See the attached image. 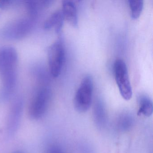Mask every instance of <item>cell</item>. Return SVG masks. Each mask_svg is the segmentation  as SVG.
<instances>
[{
	"mask_svg": "<svg viewBox=\"0 0 153 153\" xmlns=\"http://www.w3.org/2000/svg\"><path fill=\"white\" fill-rule=\"evenodd\" d=\"M51 98L50 89L41 88L36 93L31 101L29 108L30 117L34 120H38L46 112Z\"/></svg>",
	"mask_w": 153,
	"mask_h": 153,
	"instance_id": "7a4b0ae2",
	"label": "cell"
},
{
	"mask_svg": "<svg viewBox=\"0 0 153 153\" xmlns=\"http://www.w3.org/2000/svg\"><path fill=\"white\" fill-rule=\"evenodd\" d=\"M93 91V81L89 75L82 79L74 98L75 109L79 113L86 112L91 106Z\"/></svg>",
	"mask_w": 153,
	"mask_h": 153,
	"instance_id": "6da1fadb",
	"label": "cell"
},
{
	"mask_svg": "<svg viewBox=\"0 0 153 153\" xmlns=\"http://www.w3.org/2000/svg\"><path fill=\"white\" fill-rule=\"evenodd\" d=\"M62 6L64 19L74 27L77 26V12L75 3L70 1H63Z\"/></svg>",
	"mask_w": 153,
	"mask_h": 153,
	"instance_id": "52a82bcc",
	"label": "cell"
},
{
	"mask_svg": "<svg viewBox=\"0 0 153 153\" xmlns=\"http://www.w3.org/2000/svg\"><path fill=\"white\" fill-rule=\"evenodd\" d=\"M115 80L120 94L125 100L128 101L132 97V92L128 75L126 63L122 59L116 61L114 65Z\"/></svg>",
	"mask_w": 153,
	"mask_h": 153,
	"instance_id": "3957f363",
	"label": "cell"
},
{
	"mask_svg": "<svg viewBox=\"0 0 153 153\" xmlns=\"http://www.w3.org/2000/svg\"><path fill=\"white\" fill-rule=\"evenodd\" d=\"M138 102V114L150 117L153 111V103L151 99L146 96H141L139 98Z\"/></svg>",
	"mask_w": 153,
	"mask_h": 153,
	"instance_id": "9c48e42d",
	"label": "cell"
},
{
	"mask_svg": "<svg viewBox=\"0 0 153 153\" xmlns=\"http://www.w3.org/2000/svg\"><path fill=\"white\" fill-rule=\"evenodd\" d=\"M18 53L11 46L3 47L0 50V73L3 76L16 73Z\"/></svg>",
	"mask_w": 153,
	"mask_h": 153,
	"instance_id": "8992f818",
	"label": "cell"
},
{
	"mask_svg": "<svg viewBox=\"0 0 153 153\" xmlns=\"http://www.w3.org/2000/svg\"><path fill=\"white\" fill-rule=\"evenodd\" d=\"M118 127L123 131L129 130L133 124L132 116L128 114H123L120 117L118 122Z\"/></svg>",
	"mask_w": 153,
	"mask_h": 153,
	"instance_id": "4fadbf2b",
	"label": "cell"
},
{
	"mask_svg": "<svg viewBox=\"0 0 153 153\" xmlns=\"http://www.w3.org/2000/svg\"><path fill=\"white\" fill-rule=\"evenodd\" d=\"M20 153V152H17V153Z\"/></svg>",
	"mask_w": 153,
	"mask_h": 153,
	"instance_id": "9a60e30c",
	"label": "cell"
},
{
	"mask_svg": "<svg viewBox=\"0 0 153 153\" xmlns=\"http://www.w3.org/2000/svg\"><path fill=\"white\" fill-rule=\"evenodd\" d=\"M12 3V1H1L0 0V8H5L8 7Z\"/></svg>",
	"mask_w": 153,
	"mask_h": 153,
	"instance_id": "5bb4252c",
	"label": "cell"
},
{
	"mask_svg": "<svg viewBox=\"0 0 153 153\" xmlns=\"http://www.w3.org/2000/svg\"><path fill=\"white\" fill-rule=\"evenodd\" d=\"M131 10V16L132 19H137L140 16L144 6L143 1H129Z\"/></svg>",
	"mask_w": 153,
	"mask_h": 153,
	"instance_id": "7c38bea8",
	"label": "cell"
},
{
	"mask_svg": "<svg viewBox=\"0 0 153 153\" xmlns=\"http://www.w3.org/2000/svg\"><path fill=\"white\" fill-rule=\"evenodd\" d=\"M64 19L62 11L57 10L53 12L45 21L44 28L51 29L53 27L56 33H59L62 28Z\"/></svg>",
	"mask_w": 153,
	"mask_h": 153,
	"instance_id": "ba28073f",
	"label": "cell"
},
{
	"mask_svg": "<svg viewBox=\"0 0 153 153\" xmlns=\"http://www.w3.org/2000/svg\"><path fill=\"white\" fill-rule=\"evenodd\" d=\"M33 19L31 18H22L10 23L3 29V36L9 40H18L23 38L32 30Z\"/></svg>",
	"mask_w": 153,
	"mask_h": 153,
	"instance_id": "277c9868",
	"label": "cell"
},
{
	"mask_svg": "<svg viewBox=\"0 0 153 153\" xmlns=\"http://www.w3.org/2000/svg\"><path fill=\"white\" fill-rule=\"evenodd\" d=\"M65 58V50L61 40H57L48 51L49 68L52 76L57 77L61 72Z\"/></svg>",
	"mask_w": 153,
	"mask_h": 153,
	"instance_id": "5b68a950",
	"label": "cell"
},
{
	"mask_svg": "<svg viewBox=\"0 0 153 153\" xmlns=\"http://www.w3.org/2000/svg\"><path fill=\"white\" fill-rule=\"evenodd\" d=\"M94 117L96 123L99 127L104 126L106 122V114L104 107L101 102H97L95 105Z\"/></svg>",
	"mask_w": 153,
	"mask_h": 153,
	"instance_id": "8fae6325",
	"label": "cell"
},
{
	"mask_svg": "<svg viewBox=\"0 0 153 153\" xmlns=\"http://www.w3.org/2000/svg\"><path fill=\"white\" fill-rule=\"evenodd\" d=\"M51 2L52 1H26V5L31 18L34 19L38 15L40 10L43 7H48Z\"/></svg>",
	"mask_w": 153,
	"mask_h": 153,
	"instance_id": "30bf717a",
	"label": "cell"
}]
</instances>
